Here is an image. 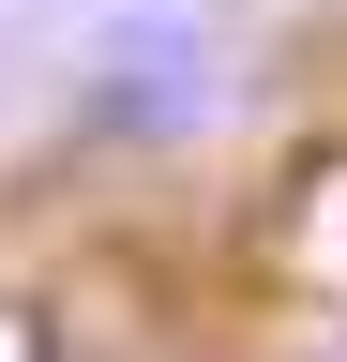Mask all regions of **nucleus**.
<instances>
[{
	"label": "nucleus",
	"instance_id": "f257e3e1",
	"mask_svg": "<svg viewBox=\"0 0 347 362\" xmlns=\"http://www.w3.org/2000/svg\"><path fill=\"white\" fill-rule=\"evenodd\" d=\"M196 121H211V45L196 30L91 45V76H76V136H91V151H182Z\"/></svg>",
	"mask_w": 347,
	"mask_h": 362
}]
</instances>
